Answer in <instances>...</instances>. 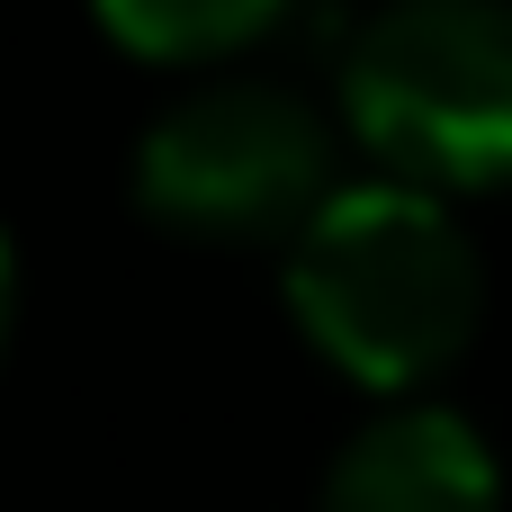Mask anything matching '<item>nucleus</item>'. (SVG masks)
<instances>
[{
  "mask_svg": "<svg viewBox=\"0 0 512 512\" xmlns=\"http://www.w3.org/2000/svg\"><path fill=\"white\" fill-rule=\"evenodd\" d=\"M288 315L297 333L360 387L414 396L432 387L486 315V261L468 225L396 180H351L333 189L297 234H288Z\"/></svg>",
  "mask_w": 512,
  "mask_h": 512,
  "instance_id": "nucleus-1",
  "label": "nucleus"
},
{
  "mask_svg": "<svg viewBox=\"0 0 512 512\" xmlns=\"http://www.w3.org/2000/svg\"><path fill=\"white\" fill-rule=\"evenodd\" d=\"M342 117L396 189H504L512 0H378L342 45Z\"/></svg>",
  "mask_w": 512,
  "mask_h": 512,
  "instance_id": "nucleus-2",
  "label": "nucleus"
},
{
  "mask_svg": "<svg viewBox=\"0 0 512 512\" xmlns=\"http://www.w3.org/2000/svg\"><path fill=\"white\" fill-rule=\"evenodd\" d=\"M333 198L315 99L261 72L180 90L135 144V207L189 243H288Z\"/></svg>",
  "mask_w": 512,
  "mask_h": 512,
  "instance_id": "nucleus-3",
  "label": "nucleus"
},
{
  "mask_svg": "<svg viewBox=\"0 0 512 512\" xmlns=\"http://www.w3.org/2000/svg\"><path fill=\"white\" fill-rule=\"evenodd\" d=\"M315 512H504V468L468 414L387 405L333 450Z\"/></svg>",
  "mask_w": 512,
  "mask_h": 512,
  "instance_id": "nucleus-4",
  "label": "nucleus"
},
{
  "mask_svg": "<svg viewBox=\"0 0 512 512\" xmlns=\"http://www.w3.org/2000/svg\"><path fill=\"white\" fill-rule=\"evenodd\" d=\"M108 18L117 45L153 54V63H216L234 45H252L288 0H90Z\"/></svg>",
  "mask_w": 512,
  "mask_h": 512,
  "instance_id": "nucleus-5",
  "label": "nucleus"
},
{
  "mask_svg": "<svg viewBox=\"0 0 512 512\" xmlns=\"http://www.w3.org/2000/svg\"><path fill=\"white\" fill-rule=\"evenodd\" d=\"M9 306H18V261H9V234H0V342H9Z\"/></svg>",
  "mask_w": 512,
  "mask_h": 512,
  "instance_id": "nucleus-6",
  "label": "nucleus"
}]
</instances>
